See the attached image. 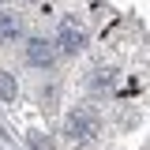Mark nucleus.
I'll list each match as a JSON object with an SVG mask.
<instances>
[{
    "mask_svg": "<svg viewBox=\"0 0 150 150\" xmlns=\"http://www.w3.org/2000/svg\"><path fill=\"white\" fill-rule=\"evenodd\" d=\"M101 131V116L94 109H71L68 112V135H71V143H90L94 135Z\"/></svg>",
    "mask_w": 150,
    "mask_h": 150,
    "instance_id": "f257e3e1",
    "label": "nucleus"
},
{
    "mask_svg": "<svg viewBox=\"0 0 150 150\" xmlns=\"http://www.w3.org/2000/svg\"><path fill=\"white\" fill-rule=\"evenodd\" d=\"M83 45H86V30H83V23L64 19V23H60V49H64V53H79Z\"/></svg>",
    "mask_w": 150,
    "mask_h": 150,
    "instance_id": "f03ea898",
    "label": "nucleus"
},
{
    "mask_svg": "<svg viewBox=\"0 0 150 150\" xmlns=\"http://www.w3.org/2000/svg\"><path fill=\"white\" fill-rule=\"evenodd\" d=\"M26 60L38 64V68H49V64L56 60L53 41H45V38H30V41H26Z\"/></svg>",
    "mask_w": 150,
    "mask_h": 150,
    "instance_id": "7ed1b4c3",
    "label": "nucleus"
},
{
    "mask_svg": "<svg viewBox=\"0 0 150 150\" xmlns=\"http://www.w3.org/2000/svg\"><path fill=\"white\" fill-rule=\"evenodd\" d=\"M15 34H19V19H15V15H4V11H0V38L8 41V38H15Z\"/></svg>",
    "mask_w": 150,
    "mask_h": 150,
    "instance_id": "20e7f679",
    "label": "nucleus"
},
{
    "mask_svg": "<svg viewBox=\"0 0 150 150\" xmlns=\"http://www.w3.org/2000/svg\"><path fill=\"white\" fill-rule=\"evenodd\" d=\"M26 139H30V146H34V150H56V143L45 135V131H30Z\"/></svg>",
    "mask_w": 150,
    "mask_h": 150,
    "instance_id": "39448f33",
    "label": "nucleus"
},
{
    "mask_svg": "<svg viewBox=\"0 0 150 150\" xmlns=\"http://www.w3.org/2000/svg\"><path fill=\"white\" fill-rule=\"evenodd\" d=\"M0 98H4V101H15V79L8 71H0Z\"/></svg>",
    "mask_w": 150,
    "mask_h": 150,
    "instance_id": "423d86ee",
    "label": "nucleus"
}]
</instances>
